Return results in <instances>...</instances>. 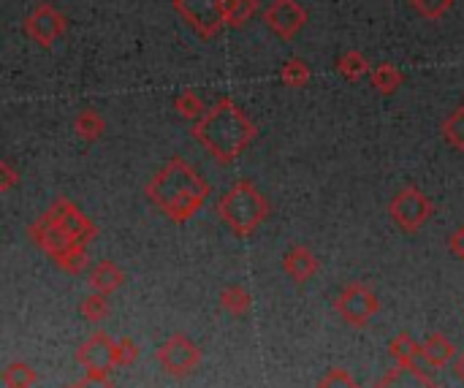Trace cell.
Returning <instances> with one entry per match:
<instances>
[{
  "instance_id": "obj_35",
  "label": "cell",
  "mask_w": 464,
  "mask_h": 388,
  "mask_svg": "<svg viewBox=\"0 0 464 388\" xmlns=\"http://www.w3.org/2000/svg\"><path fill=\"white\" fill-rule=\"evenodd\" d=\"M63 388H76V383H74V385H63Z\"/></svg>"
},
{
  "instance_id": "obj_29",
  "label": "cell",
  "mask_w": 464,
  "mask_h": 388,
  "mask_svg": "<svg viewBox=\"0 0 464 388\" xmlns=\"http://www.w3.org/2000/svg\"><path fill=\"white\" fill-rule=\"evenodd\" d=\"M318 388H358V383H356V377L348 369L334 367V369H329L326 375L318 380Z\"/></svg>"
},
{
  "instance_id": "obj_8",
  "label": "cell",
  "mask_w": 464,
  "mask_h": 388,
  "mask_svg": "<svg viewBox=\"0 0 464 388\" xmlns=\"http://www.w3.org/2000/svg\"><path fill=\"white\" fill-rule=\"evenodd\" d=\"M171 6L201 38H215L225 25L223 0H171Z\"/></svg>"
},
{
  "instance_id": "obj_34",
  "label": "cell",
  "mask_w": 464,
  "mask_h": 388,
  "mask_svg": "<svg viewBox=\"0 0 464 388\" xmlns=\"http://www.w3.org/2000/svg\"><path fill=\"white\" fill-rule=\"evenodd\" d=\"M453 375L464 383V353L456 356V361H453Z\"/></svg>"
},
{
  "instance_id": "obj_10",
  "label": "cell",
  "mask_w": 464,
  "mask_h": 388,
  "mask_svg": "<svg viewBox=\"0 0 464 388\" xmlns=\"http://www.w3.org/2000/svg\"><path fill=\"white\" fill-rule=\"evenodd\" d=\"M66 30H68L66 17H63L55 6H50V4L35 6V9L28 14V20H25V33H28V38H33L38 46H43V50H50V46H52L55 41H60V38L66 36Z\"/></svg>"
},
{
  "instance_id": "obj_18",
  "label": "cell",
  "mask_w": 464,
  "mask_h": 388,
  "mask_svg": "<svg viewBox=\"0 0 464 388\" xmlns=\"http://www.w3.org/2000/svg\"><path fill=\"white\" fill-rule=\"evenodd\" d=\"M74 131L82 141H98L106 131V120L101 117V112L96 109H82L74 120Z\"/></svg>"
},
{
  "instance_id": "obj_5",
  "label": "cell",
  "mask_w": 464,
  "mask_h": 388,
  "mask_svg": "<svg viewBox=\"0 0 464 388\" xmlns=\"http://www.w3.org/2000/svg\"><path fill=\"white\" fill-rule=\"evenodd\" d=\"M389 215L405 234H415L429 223V218L435 215V204L429 202V196L424 190L410 185V187H402L391 199Z\"/></svg>"
},
{
  "instance_id": "obj_22",
  "label": "cell",
  "mask_w": 464,
  "mask_h": 388,
  "mask_svg": "<svg viewBox=\"0 0 464 388\" xmlns=\"http://www.w3.org/2000/svg\"><path fill=\"white\" fill-rule=\"evenodd\" d=\"M0 380H4L6 388H33L38 375H35V369L28 361H12L4 369V375H0Z\"/></svg>"
},
{
  "instance_id": "obj_17",
  "label": "cell",
  "mask_w": 464,
  "mask_h": 388,
  "mask_svg": "<svg viewBox=\"0 0 464 388\" xmlns=\"http://www.w3.org/2000/svg\"><path fill=\"white\" fill-rule=\"evenodd\" d=\"M389 356L397 364H405V367H413V364H419V359H424L421 343H415L413 334H407V331H402V334H397L391 339V343H389Z\"/></svg>"
},
{
  "instance_id": "obj_23",
  "label": "cell",
  "mask_w": 464,
  "mask_h": 388,
  "mask_svg": "<svg viewBox=\"0 0 464 388\" xmlns=\"http://www.w3.org/2000/svg\"><path fill=\"white\" fill-rule=\"evenodd\" d=\"M443 139L448 141V147L464 153V107L453 109L445 120H443Z\"/></svg>"
},
{
  "instance_id": "obj_25",
  "label": "cell",
  "mask_w": 464,
  "mask_h": 388,
  "mask_svg": "<svg viewBox=\"0 0 464 388\" xmlns=\"http://www.w3.org/2000/svg\"><path fill=\"white\" fill-rule=\"evenodd\" d=\"M174 107H177L179 117L193 120V123L201 120V117L207 115V107H204V101H201V95H196V90H182V92L177 95Z\"/></svg>"
},
{
  "instance_id": "obj_26",
  "label": "cell",
  "mask_w": 464,
  "mask_h": 388,
  "mask_svg": "<svg viewBox=\"0 0 464 388\" xmlns=\"http://www.w3.org/2000/svg\"><path fill=\"white\" fill-rule=\"evenodd\" d=\"M337 71H340L348 82H358V79H364L366 74H373V71H369V60H366L361 52H345V55L337 60Z\"/></svg>"
},
{
  "instance_id": "obj_2",
  "label": "cell",
  "mask_w": 464,
  "mask_h": 388,
  "mask_svg": "<svg viewBox=\"0 0 464 388\" xmlns=\"http://www.w3.org/2000/svg\"><path fill=\"white\" fill-rule=\"evenodd\" d=\"M191 136L223 166L234 163L256 139L253 120L231 99H220L207 109L201 120L193 123Z\"/></svg>"
},
{
  "instance_id": "obj_11",
  "label": "cell",
  "mask_w": 464,
  "mask_h": 388,
  "mask_svg": "<svg viewBox=\"0 0 464 388\" xmlns=\"http://www.w3.org/2000/svg\"><path fill=\"white\" fill-rule=\"evenodd\" d=\"M46 215H50L68 236H74L76 242H82V245H90V242L98 236L96 223H92V220H90L74 202H68L66 196L55 199L52 207L46 210Z\"/></svg>"
},
{
  "instance_id": "obj_13",
  "label": "cell",
  "mask_w": 464,
  "mask_h": 388,
  "mask_svg": "<svg viewBox=\"0 0 464 388\" xmlns=\"http://www.w3.org/2000/svg\"><path fill=\"white\" fill-rule=\"evenodd\" d=\"M373 388H443V385L432 375H427L419 364H413V367L397 364Z\"/></svg>"
},
{
  "instance_id": "obj_3",
  "label": "cell",
  "mask_w": 464,
  "mask_h": 388,
  "mask_svg": "<svg viewBox=\"0 0 464 388\" xmlns=\"http://www.w3.org/2000/svg\"><path fill=\"white\" fill-rule=\"evenodd\" d=\"M217 215L237 236H250L269 218V202L250 179H237L217 202Z\"/></svg>"
},
{
  "instance_id": "obj_4",
  "label": "cell",
  "mask_w": 464,
  "mask_h": 388,
  "mask_svg": "<svg viewBox=\"0 0 464 388\" xmlns=\"http://www.w3.org/2000/svg\"><path fill=\"white\" fill-rule=\"evenodd\" d=\"M28 234L33 239V245L41 248L63 272H68V274L84 272V266H87V245H82V242L68 236L46 212L30 223Z\"/></svg>"
},
{
  "instance_id": "obj_21",
  "label": "cell",
  "mask_w": 464,
  "mask_h": 388,
  "mask_svg": "<svg viewBox=\"0 0 464 388\" xmlns=\"http://www.w3.org/2000/svg\"><path fill=\"white\" fill-rule=\"evenodd\" d=\"M369 79H373V87L378 92H383V95H394L402 87V82H405L402 71L397 66H391V63H381L378 68H373Z\"/></svg>"
},
{
  "instance_id": "obj_28",
  "label": "cell",
  "mask_w": 464,
  "mask_h": 388,
  "mask_svg": "<svg viewBox=\"0 0 464 388\" xmlns=\"http://www.w3.org/2000/svg\"><path fill=\"white\" fill-rule=\"evenodd\" d=\"M280 79H283V84L299 90V87H304L310 82V68L302 60H288L283 66V71H280Z\"/></svg>"
},
{
  "instance_id": "obj_6",
  "label": "cell",
  "mask_w": 464,
  "mask_h": 388,
  "mask_svg": "<svg viewBox=\"0 0 464 388\" xmlns=\"http://www.w3.org/2000/svg\"><path fill=\"white\" fill-rule=\"evenodd\" d=\"M334 310L337 315L348 323V326H366L369 321H373L378 313H381V299L375 297L373 288H366L364 282H348L340 297L334 302Z\"/></svg>"
},
{
  "instance_id": "obj_27",
  "label": "cell",
  "mask_w": 464,
  "mask_h": 388,
  "mask_svg": "<svg viewBox=\"0 0 464 388\" xmlns=\"http://www.w3.org/2000/svg\"><path fill=\"white\" fill-rule=\"evenodd\" d=\"M410 6L424 20H443L451 12L453 0H410Z\"/></svg>"
},
{
  "instance_id": "obj_32",
  "label": "cell",
  "mask_w": 464,
  "mask_h": 388,
  "mask_svg": "<svg viewBox=\"0 0 464 388\" xmlns=\"http://www.w3.org/2000/svg\"><path fill=\"white\" fill-rule=\"evenodd\" d=\"M20 182V177H17V171H14V166L9 163V161H4L0 163V190L4 193H9L14 185Z\"/></svg>"
},
{
  "instance_id": "obj_7",
  "label": "cell",
  "mask_w": 464,
  "mask_h": 388,
  "mask_svg": "<svg viewBox=\"0 0 464 388\" xmlns=\"http://www.w3.org/2000/svg\"><path fill=\"white\" fill-rule=\"evenodd\" d=\"M155 359H158V364L163 367L166 375L188 377L201 364V351L188 334H171L166 343L155 351Z\"/></svg>"
},
{
  "instance_id": "obj_15",
  "label": "cell",
  "mask_w": 464,
  "mask_h": 388,
  "mask_svg": "<svg viewBox=\"0 0 464 388\" xmlns=\"http://www.w3.org/2000/svg\"><path fill=\"white\" fill-rule=\"evenodd\" d=\"M421 353H424V361L432 367V369H443L453 361L456 356V345L451 339L443 334V331H432L424 343H421Z\"/></svg>"
},
{
  "instance_id": "obj_19",
  "label": "cell",
  "mask_w": 464,
  "mask_h": 388,
  "mask_svg": "<svg viewBox=\"0 0 464 388\" xmlns=\"http://www.w3.org/2000/svg\"><path fill=\"white\" fill-rule=\"evenodd\" d=\"M250 305H253V299H250V294H248L245 285H225V288L220 290V307H223L225 313H231L234 318L248 315V313H250Z\"/></svg>"
},
{
  "instance_id": "obj_30",
  "label": "cell",
  "mask_w": 464,
  "mask_h": 388,
  "mask_svg": "<svg viewBox=\"0 0 464 388\" xmlns=\"http://www.w3.org/2000/svg\"><path fill=\"white\" fill-rule=\"evenodd\" d=\"M136 359H138V345L133 343V339H130V337L117 339V356H114V364H117V367H130V364H136Z\"/></svg>"
},
{
  "instance_id": "obj_12",
  "label": "cell",
  "mask_w": 464,
  "mask_h": 388,
  "mask_svg": "<svg viewBox=\"0 0 464 388\" xmlns=\"http://www.w3.org/2000/svg\"><path fill=\"white\" fill-rule=\"evenodd\" d=\"M263 22L274 36L288 41L307 25V12L296 0H271L269 9L263 12Z\"/></svg>"
},
{
  "instance_id": "obj_9",
  "label": "cell",
  "mask_w": 464,
  "mask_h": 388,
  "mask_svg": "<svg viewBox=\"0 0 464 388\" xmlns=\"http://www.w3.org/2000/svg\"><path fill=\"white\" fill-rule=\"evenodd\" d=\"M114 356H117V339L109 337L106 331H96L92 337H87L84 343L76 348V364L84 372H98V375H109V369H114Z\"/></svg>"
},
{
  "instance_id": "obj_14",
  "label": "cell",
  "mask_w": 464,
  "mask_h": 388,
  "mask_svg": "<svg viewBox=\"0 0 464 388\" xmlns=\"http://www.w3.org/2000/svg\"><path fill=\"white\" fill-rule=\"evenodd\" d=\"M318 258H315V253L310 250V248H304V245H294L288 253H286V258H283V269H286V274L294 280V282H307V280H312L315 274H318Z\"/></svg>"
},
{
  "instance_id": "obj_31",
  "label": "cell",
  "mask_w": 464,
  "mask_h": 388,
  "mask_svg": "<svg viewBox=\"0 0 464 388\" xmlns=\"http://www.w3.org/2000/svg\"><path fill=\"white\" fill-rule=\"evenodd\" d=\"M76 388H114V383L109 380V375H98V372H84L76 380Z\"/></svg>"
},
{
  "instance_id": "obj_33",
  "label": "cell",
  "mask_w": 464,
  "mask_h": 388,
  "mask_svg": "<svg viewBox=\"0 0 464 388\" xmlns=\"http://www.w3.org/2000/svg\"><path fill=\"white\" fill-rule=\"evenodd\" d=\"M448 250H451V256L464 258V226H461V228H456V231L448 236Z\"/></svg>"
},
{
  "instance_id": "obj_1",
  "label": "cell",
  "mask_w": 464,
  "mask_h": 388,
  "mask_svg": "<svg viewBox=\"0 0 464 388\" xmlns=\"http://www.w3.org/2000/svg\"><path fill=\"white\" fill-rule=\"evenodd\" d=\"M147 199L174 223H188L209 199L207 179L179 155L163 163V169L147 182Z\"/></svg>"
},
{
  "instance_id": "obj_24",
  "label": "cell",
  "mask_w": 464,
  "mask_h": 388,
  "mask_svg": "<svg viewBox=\"0 0 464 388\" xmlns=\"http://www.w3.org/2000/svg\"><path fill=\"white\" fill-rule=\"evenodd\" d=\"M109 297L106 294H90V297H84L82 299V305H79V313H82V318H87L90 323H104L106 318H109Z\"/></svg>"
},
{
  "instance_id": "obj_20",
  "label": "cell",
  "mask_w": 464,
  "mask_h": 388,
  "mask_svg": "<svg viewBox=\"0 0 464 388\" xmlns=\"http://www.w3.org/2000/svg\"><path fill=\"white\" fill-rule=\"evenodd\" d=\"M258 12V0H223V20L231 28H242Z\"/></svg>"
},
{
  "instance_id": "obj_16",
  "label": "cell",
  "mask_w": 464,
  "mask_h": 388,
  "mask_svg": "<svg viewBox=\"0 0 464 388\" xmlns=\"http://www.w3.org/2000/svg\"><path fill=\"white\" fill-rule=\"evenodd\" d=\"M125 282V272L114 264V261H98L90 272V288L98 290V294L112 297L114 290H120Z\"/></svg>"
}]
</instances>
